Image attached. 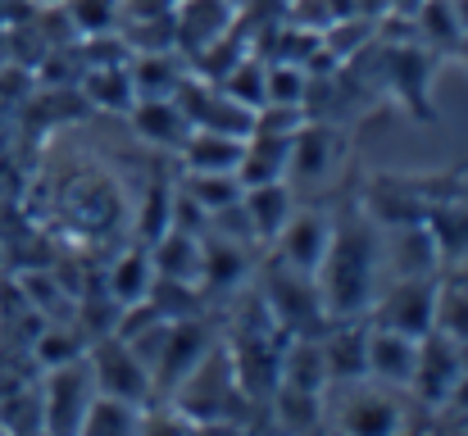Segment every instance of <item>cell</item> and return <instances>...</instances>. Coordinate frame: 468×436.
Listing matches in <instances>:
<instances>
[{"instance_id": "6da1fadb", "label": "cell", "mask_w": 468, "mask_h": 436, "mask_svg": "<svg viewBox=\"0 0 468 436\" xmlns=\"http://www.w3.org/2000/svg\"><path fill=\"white\" fill-rule=\"evenodd\" d=\"M382 273H387V260H382V228L355 209L346 214L341 223H332V241H327V255L314 273L318 295H323V309L332 318H364L373 295L382 287Z\"/></svg>"}, {"instance_id": "7a4b0ae2", "label": "cell", "mask_w": 468, "mask_h": 436, "mask_svg": "<svg viewBox=\"0 0 468 436\" xmlns=\"http://www.w3.org/2000/svg\"><path fill=\"white\" fill-rule=\"evenodd\" d=\"M168 405H177L191 419V428H218L228 414H237V405H246V396L237 387L228 346H209L205 359L168 391Z\"/></svg>"}, {"instance_id": "3957f363", "label": "cell", "mask_w": 468, "mask_h": 436, "mask_svg": "<svg viewBox=\"0 0 468 436\" xmlns=\"http://www.w3.org/2000/svg\"><path fill=\"white\" fill-rule=\"evenodd\" d=\"M264 304L273 314V323L287 332V336H323L332 314L323 309V295H318V282L310 273H296L287 269L282 260L264 273Z\"/></svg>"}, {"instance_id": "277c9868", "label": "cell", "mask_w": 468, "mask_h": 436, "mask_svg": "<svg viewBox=\"0 0 468 436\" xmlns=\"http://www.w3.org/2000/svg\"><path fill=\"white\" fill-rule=\"evenodd\" d=\"M378 64L387 73V91L410 110V119L437 123V105H432L437 55L419 41H378Z\"/></svg>"}, {"instance_id": "5b68a950", "label": "cell", "mask_w": 468, "mask_h": 436, "mask_svg": "<svg viewBox=\"0 0 468 436\" xmlns=\"http://www.w3.org/2000/svg\"><path fill=\"white\" fill-rule=\"evenodd\" d=\"M437 291H441L437 278H391L387 287H378L364 318L373 327H391L419 341L437 327Z\"/></svg>"}, {"instance_id": "8992f818", "label": "cell", "mask_w": 468, "mask_h": 436, "mask_svg": "<svg viewBox=\"0 0 468 436\" xmlns=\"http://www.w3.org/2000/svg\"><path fill=\"white\" fill-rule=\"evenodd\" d=\"M214 346V336H209V327L200 323V314H191V318H168L164 323V332H159L155 350L146 355V368H151V382H155V396H168L200 359H205V350Z\"/></svg>"}, {"instance_id": "52a82bcc", "label": "cell", "mask_w": 468, "mask_h": 436, "mask_svg": "<svg viewBox=\"0 0 468 436\" xmlns=\"http://www.w3.org/2000/svg\"><path fill=\"white\" fill-rule=\"evenodd\" d=\"M87 364H91L96 391L119 396V400H133V405H151V400H155L151 368L142 364V355H137L123 336L110 332V336H101L96 346H87Z\"/></svg>"}, {"instance_id": "ba28073f", "label": "cell", "mask_w": 468, "mask_h": 436, "mask_svg": "<svg viewBox=\"0 0 468 436\" xmlns=\"http://www.w3.org/2000/svg\"><path fill=\"white\" fill-rule=\"evenodd\" d=\"M96 396V378L87 355L50 368L46 391H41V432H82V414Z\"/></svg>"}, {"instance_id": "9c48e42d", "label": "cell", "mask_w": 468, "mask_h": 436, "mask_svg": "<svg viewBox=\"0 0 468 436\" xmlns=\"http://www.w3.org/2000/svg\"><path fill=\"white\" fill-rule=\"evenodd\" d=\"M460 341L455 336H446L441 327H432L428 336H419V364H414V378H410V391L423 400V405H432V409H441L446 405V396H451V387L460 382Z\"/></svg>"}, {"instance_id": "30bf717a", "label": "cell", "mask_w": 468, "mask_h": 436, "mask_svg": "<svg viewBox=\"0 0 468 436\" xmlns=\"http://www.w3.org/2000/svg\"><path fill=\"white\" fill-rule=\"evenodd\" d=\"M382 260H387L391 278H437V269H441L437 237L423 218L400 223V228H382Z\"/></svg>"}, {"instance_id": "8fae6325", "label": "cell", "mask_w": 468, "mask_h": 436, "mask_svg": "<svg viewBox=\"0 0 468 436\" xmlns=\"http://www.w3.org/2000/svg\"><path fill=\"white\" fill-rule=\"evenodd\" d=\"M332 223H336V218H332V214H323V209H296V214L282 223V232L273 237V246H278L282 264L314 278V273H318V264H323V255H327Z\"/></svg>"}, {"instance_id": "7c38bea8", "label": "cell", "mask_w": 468, "mask_h": 436, "mask_svg": "<svg viewBox=\"0 0 468 436\" xmlns=\"http://www.w3.org/2000/svg\"><path fill=\"white\" fill-rule=\"evenodd\" d=\"M327 382H364L368 378V323L359 318H332L318 336Z\"/></svg>"}, {"instance_id": "4fadbf2b", "label": "cell", "mask_w": 468, "mask_h": 436, "mask_svg": "<svg viewBox=\"0 0 468 436\" xmlns=\"http://www.w3.org/2000/svg\"><path fill=\"white\" fill-rule=\"evenodd\" d=\"M237 23V9L228 0H177L173 5V50L196 55L200 46L228 37Z\"/></svg>"}, {"instance_id": "5bb4252c", "label": "cell", "mask_w": 468, "mask_h": 436, "mask_svg": "<svg viewBox=\"0 0 468 436\" xmlns=\"http://www.w3.org/2000/svg\"><path fill=\"white\" fill-rule=\"evenodd\" d=\"M341 137L323 123V119H305L301 133L292 137V159H287V182L305 186V182H327L336 159H341Z\"/></svg>"}, {"instance_id": "9a60e30c", "label": "cell", "mask_w": 468, "mask_h": 436, "mask_svg": "<svg viewBox=\"0 0 468 436\" xmlns=\"http://www.w3.org/2000/svg\"><path fill=\"white\" fill-rule=\"evenodd\" d=\"M414 364H419V341H414V336L368 323V378H373L378 387L410 391Z\"/></svg>"}, {"instance_id": "2e32d148", "label": "cell", "mask_w": 468, "mask_h": 436, "mask_svg": "<svg viewBox=\"0 0 468 436\" xmlns=\"http://www.w3.org/2000/svg\"><path fill=\"white\" fill-rule=\"evenodd\" d=\"M128 119H133V133L142 142L164 145V150H177L182 137L191 133V119L182 114V105L173 96H137L133 110H128Z\"/></svg>"}, {"instance_id": "e0dca14e", "label": "cell", "mask_w": 468, "mask_h": 436, "mask_svg": "<svg viewBox=\"0 0 468 436\" xmlns=\"http://www.w3.org/2000/svg\"><path fill=\"white\" fill-rule=\"evenodd\" d=\"M241 205L250 214V228H255V241H273L282 232V223L296 214V186L287 177L278 182H255L241 191Z\"/></svg>"}, {"instance_id": "ac0fdd59", "label": "cell", "mask_w": 468, "mask_h": 436, "mask_svg": "<svg viewBox=\"0 0 468 436\" xmlns=\"http://www.w3.org/2000/svg\"><path fill=\"white\" fill-rule=\"evenodd\" d=\"M241 150H246V137L214 133V128H191L182 137V145H177L186 173H237Z\"/></svg>"}, {"instance_id": "d6986e66", "label": "cell", "mask_w": 468, "mask_h": 436, "mask_svg": "<svg viewBox=\"0 0 468 436\" xmlns=\"http://www.w3.org/2000/svg\"><path fill=\"white\" fill-rule=\"evenodd\" d=\"M428 209V196L419 186H405V182H387L378 177L364 196V214L378 223V228H400V223H419Z\"/></svg>"}, {"instance_id": "ffe728a7", "label": "cell", "mask_w": 468, "mask_h": 436, "mask_svg": "<svg viewBox=\"0 0 468 436\" xmlns=\"http://www.w3.org/2000/svg\"><path fill=\"white\" fill-rule=\"evenodd\" d=\"M287 159H292V137H287V133H264V128H255V133L246 137L237 177H241V186L278 182V177H287Z\"/></svg>"}, {"instance_id": "44dd1931", "label": "cell", "mask_w": 468, "mask_h": 436, "mask_svg": "<svg viewBox=\"0 0 468 436\" xmlns=\"http://www.w3.org/2000/svg\"><path fill=\"white\" fill-rule=\"evenodd\" d=\"M246 246L241 241H228V237H214L205 232L200 237V291H232L246 282Z\"/></svg>"}, {"instance_id": "7402d4cb", "label": "cell", "mask_w": 468, "mask_h": 436, "mask_svg": "<svg viewBox=\"0 0 468 436\" xmlns=\"http://www.w3.org/2000/svg\"><path fill=\"white\" fill-rule=\"evenodd\" d=\"M423 223L437 237L441 264H460L468 260V200L464 196H446V200H428Z\"/></svg>"}, {"instance_id": "603a6c76", "label": "cell", "mask_w": 468, "mask_h": 436, "mask_svg": "<svg viewBox=\"0 0 468 436\" xmlns=\"http://www.w3.org/2000/svg\"><path fill=\"white\" fill-rule=\"evenodd\" d=\"M278 382L282 387H301V391H327V364H323V346L318 336H287L282 341V359H278Z\"/></svg>"}, {"instance_id": "cb8c5ba5", "label": "cell", "mask_w": 468, "mask_h": 436, "mask_svg": "<svg viewBox=\"0 0 468 436\" xmlns=\"http://www.w3.org/2000/svg\"><path fill=\"white\" fill-rule=\"evenodd\" d=\"M146 250H151V264H155L159 278H177V282H196L200 287V237L168 228Z\"/></svg>"}, {"instance_id": "d4e9b609", "label": "cell", "mask_w": 468, "mask_h": 436, "mask_svg": "<svg viewBox=\"0 0 468 436\" xmlns=\"http://www.w3.org/2000/svg\"><path fill=\"white\" fill-rule=\"evenodd\" d=\"M78 82H82L87 105L110 110V114H128V110H133V101H137L128 64H96V69H87Z\"/></svg>"}, {"instance_id": "484cf974", "label": "cell", "mask_w": 468, "mask_h": 436, "mask_svg": "<svg viewBox=\"0 0 468 436\" xmlns=\"http://www.w3.org/2000/svg\"><path fill=\"white\" fill-rule=\"evenodd\" d=\"M341 428L346 432H359V436H387V432H400L405 419H400V405L387 391H364V396H355L346 405Z\"/></svg>"}, {"instance_id": "4316f807", "label": "cell", "mask_w": 468, "mask_h": 436, "mask_svg": "<svg viewBox=\"0 0 468 436\" xmlns=\"http://www.w3.org/2000/svg\"><path fill=\"white\" fill-rule=\"evenodd\" d=\"M128 73L137 96H173L186 78V64L173 50H137V59H128Z\"/></svg>"}, {"instance_id": "83f0119b", "label": "cell", "mask_w": 468, "mask_h": 436, "mask_svg": "<svg viewBox=\"0 0 468 436\" xmlns=\"http://www.w3.org/2000/svg\"><path fill=\"white\" fill-rule=\"evenodd\" d=\"M142 409L146 405H133V400H119V396H105L96 391L87 414H82V432L87 436H133L142 432Z\"/></svg>"}, {"instance_id": "f1b7e54d", "label": "cell", "mask_w": 468, "mask_h": 436, "mask_svg": "<svg viewBox=\"0 0 468 436\" xmlns=\"http://www.w3.org/2000/svg\"><path fill=\"white\" fill-rule=\"evenodd\" d=\"M151 282H155L151 250L137 246V250H128V255L114 260V269H110V300H114L119 309H128V304H137V300L151 295Z\"/></svg>"}, {"instance_id": "f546056e", "label": "cell", "mask_w": 468, "mask_h": 436, "mask_svg": "<svg viewBox=\"0 0 468 436\" xmlns=\"http://www.w3.org/2000/svg\"><path fill=\"white\" fill-rule=\"evenodd\" d=\"M264 409H273L278 428H287V432H310V428L323 423V391H301V387H282V382H278Z\"/></svg>"}, {"instance_id": "4dcf8cb0", "label": "cell", "mask_w": 468, "mask_h": 436, "mask_svg": "<svg viewBox=\"0 0 468 436\" xmlns=\"http://www.w3.org/2000/svg\"><path fill=\"white\" fill-rule=\"evenodd\" d=\"M264 69H269V59H260V55H250V50H241V59L214 82L223 96H232L237 105H246V110H260L269 96H264Z\"/></svg>"}, {"instance_id": "1f68e13d", "label": "cell", "mask_w": 468, "mask_h": 436, "mask_svg": "<svg viewBox=\"0 0 468 436\" xmlns=\"http://www.w3.org/2000/svg\"><path fill=\"white\" fill-rule=\"evenodd\" d=\"M414 32H419V41H423L428 50H446V55H455V46L464 41L451 0H423L419 14H414Z\"/></svg>"}, {"instance_id": "d6a6232c", "label": "cell", "mask_w": 468, "mask_h": 436, "mask_svg": "<svg viewBox=\"0 0 468 436\" xmlns=\"http://www.w3.org/2000/svg\"><path fill=\"white\" fill-rule=\"evenodd\" d=\"M264 105H305L310 101V73L296 59H269L264 69Z\"/></svg>"}, {"instance_id": "836d02e7", "label": "cell", "mask_w": 468, "mask_h": 436, "mask_svg": "<svg viewBox=\"0 0 468 436\" xmlns=\"http://www.w3.org/2000/svg\"><path fill=\"white\" fill-rule=\"evenodd\" d=\"M59 5L78 37H101L123 23V0H59Z\"/></svg>"}, {"instance_id": "e575fe53", "label": "cell", "mask_w": 468, "mask_h": 436, "mask_svg": "<svg viewBox=\"0 0 468 436\" xmlns=\"http://www.w3.org/2000/svg\"><path fill=\"white\" fill-rule=\"evenodd\" d=\"M182 191L191 196V200H200L209 214L214 209H223V205H232V200H241V177L237 173H186L182 177Z\"/></svg>"}, {"instance_id": "d590c367", "label": "cell", "mask_w": 468, "mask_h": 436, "mask_svg": "<svg viewBox=\"0 0 468 436\" xmlns=\"http://www.w3.org/2000/svg\"><path fill=\"white\" fill-rule=\"evenodd\" d=\"M146 300L155 304L164 318H191V314H200V287L196 282H177V278H159L155 273Z\"/></svg>"}, {"instance_id": "8d00e7d4", "label": "cell", "mask_w": 468, "mask_h": 436, "mask_svg": "<svg viewBox=\"0 0 468 436\" xmlns=\"http://www.w3.org/2000/svg\"><path fill=\"white\" fill-rule=\"evenodd\" d=\"M32 355H37L41 368H59V364H69V359H82V355H87V341H82L73 327H46V332L37 336Z\"/></svg>"}, {"instance_id": "74e56055", "label": "cell", "mask_w": 468, "mask_h": 436, "mask_svg": "<svg viewBox=\"0 0 468 436\" xmlns=\"http://www.w3.org/2000/svg\"><path fill=\"white\" fill-rule=\"evenodd\" d=\"M437 327L455 341H468V282H446L437 291Z\"/></svg>"}, {"instance_id": "f35d334b", "label": "cell", "mask_w": 468, "mask_h": 436, "mask_svg": "<svg viewBox=\"0 0 468 436\" xmlns=\"http://www.w3.org/2000/svg\"><path fill=\"white\" fill-rule=\"evenodd\" d=\"M168 209H173V186L151 182L146 205H142V214H137V223H142V241H146V246L155 241L159 232H168Z\"/></svg>"}, {"instance_id": "ab89813d", "label": "cell", "mask_w": 468, "mask_h": 436, "mask_svg": "<svg viewBox=\"0 0 468 436\" xmlns=\"http://www.w3.org/2000/svg\"><path fill=\"white\" fill-rule=\"evenodd\" d=\"M209 232H214V237H228V241H241V246L255 241V228H250V214H246L241 200L214 209V214H209Z\"/></svg>"}, {"instance_id": "60d3db41", "label": "cell", "mask_w": 468, "mask_h": 436, "mask_svg": "<svg viewBox=\"0 0 468 436\" xmlns=\"http://www.w3.org/2000/svg\"><path fill=\"white\" fill-rule=\"evenodd\" d=\"M382 5H387V9H391V14H396V18H414V14H419V5H423V0H382Z\"/></svg>"}, {"instance_id": "b9f144b4", "label": "cell", "mask_w": 468, "mask_h": 436, "mask_svg": "<svg viewBox=\"0 0 468 436\" xmlns=\"http://www.w3.org/2000/svg\"><path fill=\"white\" fill-rule=\"evenodd\" d=\"M451 9H455V23H460V32L468 37V0H451Z\"/></svg>"}, {"instance_id": "7bdbcfd3", "label": "cell", "mask_w": 468, "mask_h": 436, "mask_svg": "<svg viewBox=\"0 0 468 436\" xmlns=\"http://www.w3.org/2000/svg\"><path fill=\"white\" fill-rule=\"evenodd\" d=\"M455 59H464V64H468V37L460 41V46H455Z\"/></svg>"}, {"instance_id": "ee69618b", "label": "cell", "mask_w": 468, "mask_h": 436, "mask_svg": "<svg viewBox=\"0 0 468 436\" xmlns=\"http://www.w3.org/2000/svg\"><path fill=\"white\" fill-rule=\"evenodd\" d=\"M460 368H468V341H460Z\"/></svg>"}, {"instance_id": "f6af8a7d", "label": "cell", "mask_w": 468, "mask_h": 436, "mask_svg": "<svg viewBox=\"0 0 468 436\" xmlns=\"http://www.w3.org/2000/svg\"><path fill=\"white\" fill-rule=\"evenodd\" d=\"M37 5H59V0H37Z\"/></svg>"}]
</instances>
